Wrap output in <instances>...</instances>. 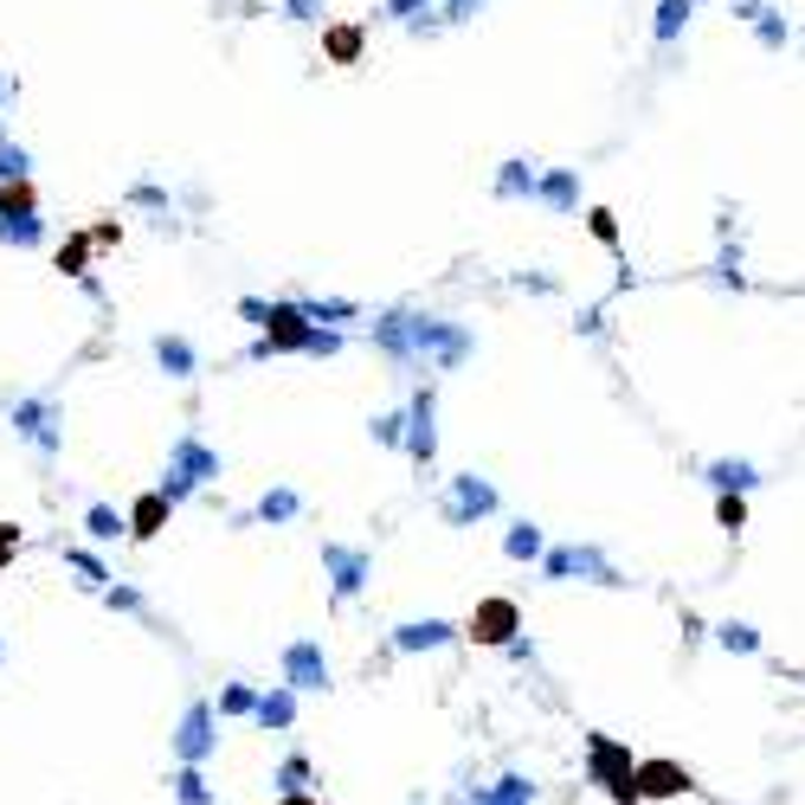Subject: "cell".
<instances>
[{
	"label": "cell",
	"instance_id": "cell-1",
	"mask_svg": "<svg viewBox=\"0 0 805 805\" xmlns=\"http://www.w3.org/2000/svg\"><path fill=\"white\" fill-rule=\"evenodd\" d=\"M374 348L387 355V362L400 367H458L471 355V330H458V323H445V316H412V310H387V316H374Z\"/></svg>",
	"mask_w": 805,
	"mask_h": 805
},
{
	"label": "cell",
	"instance_id": "cell-2",
	"mask_svg": "<svg viewBox=\"0 0 805 805\" xmlns=\"http://www.w3.org/2000/svg\"><path fill=\"white\" fill-rule=\"evenodd\" d=\"M239 316L258 323V342H252V362H271V355H303L310 348V310L303 303H258V296H239Z\"/></svg>",
	"mask_w": 805,
	"mask_h": 805
},
{
	"label": "cell",
	"instance_id": "cell-3",
	"mask_svg": "<svg viewBox=\"0 0 805 805\" xmlns=\"http://www.w3.org/2000/svg\"><path fill=\"white\" fill-rule=\"evenodd\" d=\"M213 477H220V451L207 439H194V432H181V439L168 445V471H161L155 490H161L168 503H187V496H194L200 483H213Z\"/></svg>",
	"mask_w": 805,
	"mask_h": 805
},
{
	"label": "cell",
	"instance_id": "cell-4",
	"mask_svg": "<svg viewBox=\"0 0 805 805\" xmlns=\"http://www.w3.org/2000/svg\"><path fill=\"white\" fill-rule=\"evenodd\" d=\"M586 780L606 786L613 805H638V761H631V748L613 741V734H593L586 741Z\"/></svg>",
	"mask_w": 805,
	"mask_h": 805
},
{
	"label": "cell",
	"instance_id": "cell-5",
	"mask_svg": "<svg viewBox=\"0 0 805 805\" xmlns=\"http://www.w3.org/2000/svg\"><path fill=\"white\" fill-rule=\"evenodd\" d=\"M7 419H13V432L33 445L39 458H59V445H65V419H59V400H45V394H27V400L7 406Z\"/></svg>",
	"mask_w": 805,
	"mask_h": 805
},
{
	"label": "cell",
	"instance_id": "cell-6",
	"mask_svg": "<svg viewBox=\"0 0 805 805\" xmlns=\"http://www.w3.org/2000/svg\"><path fill=\"white\" fill-rule=\"evenodd\" d=\"M542 581H593V586H625L619 567L593 542H567V548H548L542 554Z\"/></svg>",
	"mask_w": 805,
	"mask_h": 805
},
{
	"label": "cell",
	"instance_id": "cell-7",
	"mask_svg": "<svg viewBox=\"0 0 805 805\" xmlns=\"http://www.w3.org/2000/svg\"><path fill=\"white\" fill-rule=\"evenodd\" d=\"M496 503H503V496H496V483H483L477 471H464V477H451V483H445L439 515L451 522V529H477L483 515H496Z\"/></svg>",
	"mask_w": 805,
	"mask_h": 805
},
{
	"label": "cell",
	"instance_id": "cell-8",
	"mask_svg": "<svg viewBox=\"0 0 805 805\" xmlns=\"http://www.w3.org/2000/svg\"><path fill=\"white\" fill-rule=\"evenodd\" d=\"M220 748V709L213 702H187L175 722V761L181 767H207V754Z\"/></svg>",
	"mask_w": 805,
	"mask_h": 805
},
{
	"label": "cell",
	"instance_id": "cell-9",
	"mask_svg": "<svg viewBox=\"0 0 805 805\" xmlns=\"http://www.w3.org/2000/svg\"><path fill=\"white\" fill-rule=\"evenodd\" d=\"M432 419H439V394H432V380H426V387H412V400H406V458H412L419 471H432V458H439Z\"/></svg>",
	"mask_w": 805,
	"mask_h": 805
},
{
	"label": "cell",
	"instance_id": "cell-10",
	"mask_svg": "<svg viewBox=\"0 0 805 805\" xmlns=\"http://www.w3.org/2000/svg\"><path fill=\"white\" fill-rule=\"evenodd\" d=\"M515 631H522V606H515V599H503V593L477 599V613L464 619V638H477V645H496V651H510Z\"/></svg>",
	"mask_w": 805,
	"mask_h": 805
},
{
	"label": "cell",
	"instance_id": "cell-11",
	"mask_svg": "<svg viewBox=\"0 0 805 805\" xmlns=\"http://www.w3.org/2000/svg\"><path fill=\"white\" fill-rule=\"evenodd\" d=\"M278 670H284V690H330V658H323V645H316V638L284 645Z\"/></svg>",
	"mask_w": 805,
	"mask_h": 805
},
{
	"label": "cell",
	"instance_id": "cell-12",
	"mask_svg": "<svg viewBox=\"0 0 805 805\" xmlns=\"http://www.w3.org/2000/svg\"><path fill=\"white\" fill-rule=\"evenodd\" d=\"M323 574H330L335 599H355L374 574V554L367 548H342V542H323Z\"/></svg>",
	"mask_w": 805,
	"mask_h": 805
},
{
	"label": "cell",
	"instance_id": "cell-13",
	"mask_svg": "<svg viewBox=\"0 0 805 805\" xmlns=\"http://www.w3.org/2000/svg\"><path fill=\"white\" fill-rule=\"evenodd\" d=\"M690 786V767H677V761H638V799H677Z\"/></svg>",
	"mask_w": 805,
	"mask_h": 805
},
{
	"label": "cell",
	"instance_id": "cell-14",
	"mask_svg": "<svg viewBox=\"0 0 805 805\" xmlns=\"http://www.w3.org/2000/svg\"><path fill=\"white\" fill-rule=\"evenodd\" d=\"M458 638V625H445V619H406V625H394V651H439V645H451Z\"/></svg>",
	"mask_w": 805,
	"mask_h": 805
},
{
	"label": "cell",
	"instance_id": "cell-15",
	"mask_svg": "<svg viewBox=\"0 0 805 805\" xmlns=\"http://www.w3.org/2000/svg\"><path fill=\"white\" fill-rule=\"evenodd\" d=\"M123 515H129V535H136V542H155V535L168 529V515H175V503H168L161 490H143V496H136V503H129Z\"/></svg>",
	"mask_w": 805,
	"mask_h": 805
},
{
	"label": "cell",
	"instance_id": "cell-16",
	"mask_svg": "<svg viewBox=\"0 0 805 805\" xmlns=\"http://www.w3.org/2000/svg\"><path fill=\"white\" fill-rule=\"evenodd\" d=\"M362 52H367L362 20H335V27H323V59H330V65H362Z\"/></svg>",
	"mask_w": 805,
	"mask_h": 805
},
{
	"label": "cell",
	"instance_id": "cell-17",
	"mask_svg": "<svg viewBox=\"0 0 805 805\" xmlns=\"http://www.w3.org/2000/svg\"><path fill=\"white\" fill-rule=\"evenodd\" d=\"M535 200H542L548 213H581V175H574V168H548L542 187H535Z\"/></svg>",
	"mask_w": 805,
	"mask_h": 805
},
{
	"label": "cell",
	"instance_id": "cell-18",
	"mask_svg": "<svg viewBox=\"0 0 805 805\" xmlns=\"http://www.w3.org/2000/svg\"><path fill=\"white\" fill-rule=\"evenodd\" d=\"M709 483H715V496H748V490H754V483H761V464H748V458H709Z\"/></svg>",
	"mask_w": 805,
	"mask_h": 805
},
{
	"label": "cell",
	"instance_id": "cell-19",
	"mask_svg": "<svg viewBox=\"0 0 805 805\" xmlns=\"http://www.w3.org/2000/svg\"><path fill=\"white\" fill-rule=\"evenodd\" d=\"M264 734H284L296 722V690H284V683H271V690H258V715H252Z\"/></svg>",
	"mask_w": 805,
	"mask_h": 805
},
{
	"label": "cell",
	"instance_id": "cell-20",
	"mask_svg": "<svg viewBox=\"0 0 805 805\" xmlns=\"http://www.w3.org/2000/svg\"><path fill=\"white\" fill-rule=\"evenodd\" d=\"M155 362H161L168 380H194V374H200V355H194L187 335H155Z\"/></svg>",
	"mask_w": 805,
	"mask_h": 805
},
{
	"label": "cell",
	"instance_id": "cell-21",
	"mask_svg": "<svg viewBox=\"0 0 805 805\" xmlns=\"http://www.w3.org/2000/svg\"><path fill=\"white\" fill-rule=\"evenodd\" d=\"M535 187H542L535 161H503L496 168V200H535Z\"/></svg>",
	"mask_w": 805,
	"mask_h": 805
},
{
	"label": "cell",
	"instance_id": "cell-22",
	"mask_svg": "<svg viewBox=\"0 0 805 805\" xmlns=\"http://www.w3.org/2000/svg\"><path fill=\"white\" fill-rule=\"evenodd\" d=\"M296 515H303V496H296V490H284V483H278V490H264V496H258L252 522H264V529H278V522H296Z\"/></svg>",
	"mask_w": 805,
	"mask_h": 805
},
{
	"label": "cell",
	"instance_id": "cell-23",
	"mask_svg": "<svg viewBox=\"0 0 805 805\" xmlns=\"http://www.w3.org/2000/svg\"><path fill=\"white\" fill-rule=\"evenodd\" d=\"M690 13H696V0H658L651 39H658V45H677V39H683V27H690Z\"/></svg>",
	"mask_w": 805,
	"mask_h": 805
},
{
	"label": "cell",
	"instance_id": "cell-24",
	"mask_svg": "<svg viewBox=\"0 0 805 805\" xmlns=\"http://www.w3.org/2000/svg\"><path fill=\"white\" fill-rule=\"evenodd\" d=\"M0 220H39V187H33V175H27V181H7V187H0Z\"/></svg>",
	"mask_w": 805,
	"mask_h": 805
},
{
	"label": "cell",
	"instance_id": "cell-25",
	"mask_svg": "<svg viewBox=\"0 0 805 805\" xmlns=\"http://www.w3.org/2000/svg\"><path fill=\"white\" fill-rule=\"evenodd\" d=\"M303 310H310V323H316V330H342V323H355V316H362V303H348V296H310Z\"/></svg>",
	"mask_w": 805,
	"mask_h": 805
},
{
	"label": "cell",
	"instance_id": "cell-26",
	"mask_svg": "<svg viewBox=\"0 0 805 805\" xmlns=\"http://www.w3.org/2000/svg\"><path fill=\"white\" fill-rule=\"evenodd\" d=\"M477 805H535V786L522 773H503L496 786H477Z\"/></svg>",
	"mask_w": 805,
	"mask_h": 805
},
{
	"label": "cell",
	"instance_id": "cell-27",
	"mask_svg": "<svg viewBox=\"0 0 805 805\" xmlns=\"http://www.w3.org/2000/svg\"><path fill=\"white\" fill-rule=\"evenodd\" d=\"M84 535H91V542H116V535H129V515L111 510V503H91V510H84Z\"/></svg>",
	"mask_w": 805,
	"mask_h": 805
},
{
	"label": "cell",
	"instance_id": "cell-28",
	"mask_svg": "<svg viewBox=\"0 0 805 805\" xmlns=\"http://www.w3.org/2000/svg\"><path fill=\"white\" fill-rule=\"evenodd\" d=\"M503 554H510V561H542V554H548V542H542V529H535V522H510Z\"/></svg>",
	"mask_w": 805,
	"mask_h": 805
},
{
	"label": "cell",
	"instance_id": "cell-29",
	"mask_svg": "<svg viewBox=\"0 0 805 805\" xmlns=\"http://www.w3.org/2000/svg\"><path fill=\"white\" fill-rule=\"evenodd\" d=\"M65 567L77 574V586H84V593H111V574H104V561H97L91 548H65Z\"/></svg>",
	"mask_w": 805,
	"mask_h": 805
},
{
	"label": "cell",
	"instance_id": "cell-30",
	"mask_svg": "<svg viewBox=\"0 0 805 805\" xmlns=\"http://www.w3.org/2000/svg\"><path fill=\"white\" fill-rule=\"evenodd\" d=\"M65 278H91V232H72L65 245H59V258H52Z\"/></svg>",
	"mask_w": 805,
	"mask_h": 805
},
{
	"label": "cell",
	"instance_id": "cell-31",
	"mask_svg": "<svg viewBox=\"0 0 805 805\" xmlns=\"http://www.w3.org/2000/svg\"><path fill=\"white\" fill-rule=\"evenodd\" d=\"M175 805H213V786L200 767H175Z\"/></svg>",
	"mask_w": 805,
	"mask_h": 805
},
{
	"label": "cell",
	"instance_id": "cell-32",
	"mask_svg": "<svg viewBox=\"0 0 805 805\" xmlns=\"http://www.w3.org/2000/svg\"><path fill=\"white\" fill-rule=\"evenodd\" d=\"M715 638H722V651H741V658H754V651H761V631H754L748 619L715 625Z\"/></svg>",
	"mask_w": 805,
	"mask_h": 805
},
{
	"label": "cell",
	"instance_id": "cell-33",
	"mask_svg": "<svg viewBox=\"0 0 805 805\" xmlns=\"http://www.w3.org/2000/svg\"><path fill=\"white\" fill-rule=\"evenodd\" d=\"M387 20H406L412 33H432L439 20H432V0H387Z\"/></svg>",
	"mask_w": 805,
	"mask_h": 805
},
{
	"label": "cell",
	"instance_id": "cell-34",
	"mask_svg": "<svg viewBox=\"0 0 805 805\" xmlns=\"http://www.w3.org/2000/svg\"><path fill=\"white\" fill-rule=\"evenodd\" d=\"M0 245H45V220H0Z\"/></svg>",
	"mask_w": 805,
	"mask_h": 805
},
{
	"label": "cell",
	"instance_id": "cell-35",
	"mask_svg": "<svg viewBox=\"0 0 805 805\" xmlns=\"http://www.w3.org/2000/svg\"><path fill=\"white\" fill-rule=\"evenodd\" d=\"M213 709H220V715H258V690L252 683H226Z\"/></svg>",
	"mask_w": 805,
	"mask_h": 805
},
{
	"label": "cell",
	"instance_id": "cell-36",
	"mask_svg": "<svg viewBox=\"0 0 805 805\" xmlns=\"http://www.w3.org/2000/svg\"><path fill=\"white\" fill-rule=\"evenodd\" d=\"M27 175H33V155H27L20 143H0V187H7V181H27Z\"/></svg>",
	"mask_w": 805,
	"mask_h": 805
},
{
	"label": "cell",
	"instance_id": "cell-37",
	"mask_svg": "<svg viewBox=\"0 0 805 805\" xmlns=\"http://www.w3.org/2000/svg\"><path fill=\"white\" fill-rule=\"evenodd\" d=\"M374 445L406 451V406H394V412H380V419H374Z\"/></svg>",
	"mask_w": 805,
	"mask_h": 805
},
{
	"label": "cell",
	"instance_id": "cell-38",
	"mask_svg": "<svg viewBox=\"0 0 805 805\" xmlns=\"http://www.w3.org/2000/svg\"><path fill=\"white\" fill-rule=\"evenodd\" d=\"M715 522H722V529H729V535H741V529H748V496H715Z\"/></svg>",
	"mask_w": 805,
	"mask_h": 805
},
{
	"label": "cell",
	"instance_id": "cell-39",
	"mask_svg": "<svg viewBox=\"0 0 805 805\" xmlns=\"http://www.w3.org/2000/svg\"><path fill=\"white\" fill-rule=\"evenodd\" d=\"M586 232H593V239H599L606 252H619V220H613L606 207H593V213H586Z\"/></svg>",
	"mask_w": 805,
	"mask_h": 805
},
{
	"label": "cell",
	"instance_id": "cell-40",
	"mask_svg": "<svg viewBox=\"0 0 805 805\" xmlns=\"http://www.w3.org/2000/svg\"><path fill=\"white\" fill-rule=\"evenodd\" d=\"M754 33H761V45H767V52H780V45H786V20H780V13H761V20H754Z\"/></svg>",
	"mask_w": 805,
	"mask_h": 805
},
{
	"label": "cell",
	"instance_id": "cell-41",
	"mask_svg": "<svg viewBox=\"0 0 805 805\" xmlns=\"http://www.w3.org/2000/svg\"><path fill=\"white\" fill-rule=\"evenodd\" d=\"M303 780H310V761H303V754H291V761L278 767V793H303Z\"/></svg>",
	"mask_w": 805,
	"mask_h": 805
},
{
	"label": "cell",
	"instance_id": "cell-42",
	"mask_svg": "<svg viewBox=\"0 0 805 805\" xmlns=\"http://www.w3.org/2000/svg\"><path fill=\"white\" fill-rule=\"evenodd\" d=\"M303 355H310V362H330V355H342V330H316Z\"/></svg>",
	"mask_w": 805,
	"mask_h": 805
},
{
	"label": "cell",
	"instance_id": "cell-43",
	"mask_svg": "<svg viewBox=\"0 0 805 805\" xmlns=\"http://www.w3.org/2000/svg\"><path fill=\"white\" fill-rule=\"evenodd\" d=\"M20 542H27V535H20V522H0V567H13Z\"/></svg>",
	"mask_w": 805,
	"mask_h": 805
},
{
	"label": "cell",
	"instance_id": "cell-44",
	"mask_svg": "<svg viewBox=\"0 0 805 805\" xmlns=\"http://www.w3.org/2000/svg\"><path fill=\"white\" fill-rule=\"evenodd\" d=\"M104 599H111L116 613H143V593H136V586H111Z\"/></svg>",
	"mask_w": 805,
	"mask_h": 805
},
{
	"label": "cell",
	"instance_id": "cell-45",
	"mask_svg": "<svg viewBox=\"0 0 805 805\" xmlns=\"http://www.w3.org/2000/svg\"><path fill=\"white\" fill-rule=\"evenodd\" d=\"M483 7H490V0H445V20H458V27H464V20L483 13Z\"/></svg>",
	"mask_w": 805,
	"mask_h": 805
},
{
	"label": "cell",
	"instance_id": "cell-46",
	"mask_svg": "<svg viewBox=\"0 0 805 805\" xmlns=\"http://www.w3.org/2000/svg\"><path fill=\"white\" fill-rule=\"evenodd\" d=\"M316 7H323V0H284V20H296V27H310V20H316Z\"/></svg>",
	"mask_w": 805,
	"mask_h": 805
},
{
	"label": "cell",
	"instance_id": "cell-47",
	"mask_svg": "<svg viewBox=\"0 0 805 805\" xmlns=\"http://www.w3.org/2000/svg\"><path fill=\"white\" fill-rule=\"evenodd\" d=\"M129 200H136V207H168V194H161V187H136Z\"/></svg>",
	"mask_w": 805,
	"mask_h": 805
},
{
	"label": "cell",
	"instance_id": "cell-48",
	"mask_svg": "<svg viewBox=\"0 0 805 805\" xmlns=\"http://www.w3.org/2000/svg\"><path fill=\"white\" fill-rule=\"evenodd\" d=\"M7 97H13V77H0V111H7ZM0 143H7V129H0Z\"/></svg>",
	"mask_w": 805,
	"mask_h": 805
},
{
	"label": "cell",
	"instance_id": "cell-49",
	"mask_svg": "<svg viewBox=\"0 0 805 805\" xmlns=\"http://www.w3.org/2000/svg\"><path fill=\"white\" fill-rule=\"evenodd\" d=\"M278 805H316L310 793H278Z\"/></svg>",
	"mask_w": 805,
	"mask_h": 805
},
{
	"label": "cell",
	"instance_id": "cell-50",
	"mask_svg": "<svg viewBox=\"0 0 805 805\" xmlns=\"http://www.w3.org/2000/svg\"><path fill=\"white\" fill-rule=\"evenodd\" d=\"M439 7H445V0H439Z\"/></svg>",
	"mask_w": 805,
	"mask_h": 805
}]
</instances>
